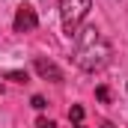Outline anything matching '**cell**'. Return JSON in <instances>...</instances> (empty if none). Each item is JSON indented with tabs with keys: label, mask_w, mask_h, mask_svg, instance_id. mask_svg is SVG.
Instances as JSON below:
<instances>
[{
	"label": "cell",
	"mask_w": 128,
	"mask_h": 128,
	"mask_svg": "<svg viewBox=\"0 0 128 128\" xmlns=\"http://www.w3.org/2000/svg\"><path fill=\"white\" fill-rule=\"evenodd\" d=\"M110 60V42L101 36L98 27H84L74 33V63L84 72H98Z\"/></svg>",
	"instance_id": "1"
},
{
	"label": "cell",
	"mask_w": 128,
	"mask_h": 128,
	"mask_svg": "<svg viewBox=\"0 0 128 128\" xmlns=\"http://www.w3.org/2000/svg\"><path fill=\"white\" fill-rule=\"evenodd\" d=\"M92 9V0H60V18H63L66 36H74L86 12Z\"/></svg>",
	"instance_id": "2"
},
{
	"label": "cell",
	"mask_w": 128,
	"mask_h": 128,
	"mask_svg": "<svg viewBox=\"0 0 128 128\" xmlns=\"http://www.w3.org/2000/svg\"><path fill=\"white\" fill-rule=\"evenodd\" d=\"M12 27H15V33H30V30L39 27V15H36V9H33L30 3H21V6H18Z\"/></svg>",
	"instance_id": "3"
},
{
	"label": "cell",
	"mask_w": 128,
	"mask_h": 128,
	"mask_svg": "<svg viewBox=\"0 0 128 128\" xmlns=\"http://www.w3.org/2000/svg\"><path fill=\"white\" fill-rule=\"evenodd\" d=\"M33 68H36V74H39L42 80L63 84V72H60V66H57V63H51V60H45V57H36V60H33Z\"/></svg>",
	"instance_id": "4"
},
{
	"label": "cell",
	"mask_w": 128,
	"mask_h": 128,
	"mask_svg": "<svg viewBox=\"0 0 128 128\" xmlns=\"http://www.w3.org/2000/svg\"><path fill=\"white\" fill-rule=\"evenodd\" d=\"M68 119L74 122V128H84V107H80V104H72V110H68Z\"/></svg>",
	"instance_id": "5"
},
{
	"label": "cell",
	"mask_w": 128,
	"mask_h": 128,
	"mask_svg": "<svg viewBox=\"0 0 128 128\" xmlns=\"http://www.w3.org/2000/svg\"><path fill=\"white\" fill-rule=\"evenodd\" d=\"M3 78L6 80H15V84H27V72H6Z\"/></svg>",
	"instance_id": "6"
},
{
	"label": "cell",
	"mask_w": 128,
	"mask_h": 128,
	"mask_svg": "<svg viewBox=\"0 0 128 128\" xmlns=\"http://www.w3.org/2000/svg\"><path fill=\"white\" fill-rule=\"evenodd\" d=\"M36 128H57V122H54V119H45V116H39V119H36Z\"/></svg>",
	"instance_id": "7"
},
{
	"label": "cell",
	"mask_w": 128,
	"mask_h": 128,
	"mask_svg": "<svg viewBox=\"0 0 128 128\" xmlns=\"http://www.w3.org/2000/svg\"><path fill=\"white\" fill-rule=\"evenodd\" d=\"M30 104L36 107V110H45V107H48V101H45L42 96H33V101H30Z\"/></svg>",
	"instance_id": "8"
},
{
	"label": "cell",
	"mask_w": 128,
	"mask_h": 128,
	"mask_svg": "<svg viewBox=\"0 0 128 128\" xmlns=\"http://www.w3.org/2000/svg\"><path fill=\"white\" fill-rule=\"evenodd\" d=\"M96 96H98V101H107V98H110V90H107V86H98Z\"/></svg>",
	"instance_id": "9"
},
{
	"label": "cell",
	"mask_w": 128,
	"mask_h": 128,
	"mask_svg": "<svg viewBox=\"0 0 128 128\" xmlns=\"http://www.w3.org/2000/svg\"><path fill=\"white\" fill-rule=\"evenodd\" d=\"M101 128H116V125H110V122H104V125H101Z\"/></svg>",
	"instance_id": "10"
}]
</instances>
